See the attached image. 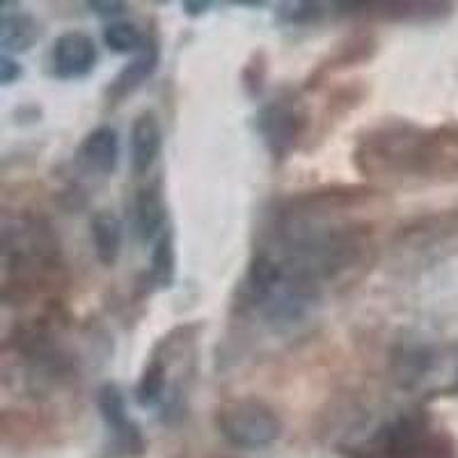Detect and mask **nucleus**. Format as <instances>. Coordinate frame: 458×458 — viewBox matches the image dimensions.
Masks as SVG:
<instances>
[{"instance_id": "15", "label": "nucleus", "mask_w": 458, "mask_h": 458, "mask_svg": "<svg viewBox=\"0 0 458 458\" xmlns=\"http://www.w3.org/2000/svg\"><path fill=\"white\" fill-rule=\"evenodd\" d=\"M21 76L23 69L21 64H19V60H14L10 53H3V55H0V83L7 88V85L16 83Z\"/></svg>"}, {"instance_id": "11", "label": "nucleus", "mask_w": 458, "mask_h": 458, "mask_svg": "<svg viewBox=\"0 0 458 458\" xmlns=\"http://www.w3.org/2000/svg\"><path fill=\"white\" fill-rule=\"evenodd\" d=\"M167 386V365L158 355L149 360L142 369L136 386V401L142 408H154L165 399Z\"/></svg>"}, {"instance_id": "4", "label": "nucleus", "mask_w": 458, "mask_h": 458, "mask_svg": "<svg viewBox=\"0 0 458 458\" xmlns=\"http://www.w3.org/2000/svg\"><path fill=\"white\" fill-rule=\"evenodd\" d=\"M97 44L89 35L79 30L64 32L51 48L53 76L60 81H79L89 76L97 67Z\"/></svg>"}, {"instance_id": "18", "label": "nucleus", "mask_w": 458, "mask_h": 458, "mask_svg": "<svg viewBox=\"0 0 458 458\" xmlns=\"http://www.w3.org/2000/svg\"><path fill=\"white\" fill-rule=\"evenodd\" d=\"M456 376H458V371H456Z\"/></svg>"}, {"instance_id": "7", "label": "nucleus", "mask_w": 458, "mask_h": 458, "mask_svg": "<svg viewBox=\"0 0 458 458\" xmlns=\"http://www.w3.org/2000/svg\"><path fill=\"white\" fill-rule=\"evenodd\" d=\"M165 202H163L161 186L151 183L142 186L133 199V229L142 241H154L165 232Z\"/></svg>"}, {"instance_id": "12", "label": "nucleus", "mask_w": 458, "mask_h": 458, "mask_svg": "<svg viewBox=\"0 0 458 458\" xmlns=\"http://www.w3.org/2000/svg\"><path fill=\"white\" fill-rule=\"evenodd\" d=\"M174 273H177V250H174V234L172 229L165 227L161 236L157 239L154 252H151V268L149 276L157 286H170L174 282Z\"/></svg>"}, {"instance_id": "16", "label": "nucleus", "mask_w": 458, "mask_h": 458, "mask_svg": "<svg viewBox=\"0 0 458 458\" xmlns=\"http://www.w3.org/2000/svg\"><path fill=\"white\" fill-rule=\"evenodd\" d=\"M88 7L94 12V14L110 19V21H117V16L124 14L126 10L124 3H104V0H94V3H89Z\"/></svg>"}, {"instance_id": "14", "label": "nucleus", "mask_w": 458, "mask_h": 458, "mask_svg": "<svg viewBox=\"0 0 458 458\" xmlns=\"http://www.w3.org/2000/svg\"><path fill=\"white\" fill-rule=\"evenodd\" d=\"M318 3H284L277 7V19L286 26H310L321 16Z\"/></svg>"}, {"instance_id": "17", "label": "nucleus", "mask_w": 458, "mask_h": 458, "mask_svg": "<svg viewBox=\"0 0 458 458\" xmlns=\"http://www.w3.org/2000/svg\"><path fill=\"white\" fill-rule=\"evenodd\" d=\"M211 7V3H195V0H186V3H182V10L186 12L188 16H199L204 14V12Z\"/></svg>"}, {"instance_id": "1", "label": "nucleus", "mask_w": 458, "mask_h": 458, "mask_svg": "<svg viewBox=\"0 0 458 458\" xmlns=\"http://www.w3.org/2000/svg\"><path fill=\"white\" fill-rule=\"evenodd\" d=\"M216 427L229 445L239 449H264L282 433L276 411L255 396L225 401L216 411Z\"/></svg>"}, {"instance_id": "2", "label": "nucleus", "mask_w": 458, "mask_h": 458, "mask_svg": "<svg viewBox=\"0 0 458 458\" xmlns=\"http://www.w3.org/2000/svg\"><path fill=\"white\" fill-rule=\"evenodd\" d=\"M308 113L296 101H273L257 114V131L264 138L273 158H280V161L296 149L308 131Z\"/></svg>"}, {"instance_id": "8", "label": "nucleus", "mask_w": 458, "mask_h": 458, "mask_svg": "<svg viewBox=\"0 0 458 458\" xmlns=\"http://www.w3.org/2000/svg\"><path fill=\"white\" fill-rule=\"evenodd\" d=\"M158 60H161V51H158V44L154 39L147 37V44L140 53H138L124 69H122L114 81L110 83L108 88V99L113 101H122L126 94H131L133 89L140 88L147 79H149L151 73L157 72Z\"/></svg>"}, {"instance_id": "13", "label": "nucleus", "mask_w": 458, "mask_h": 458, "mask_svg": "<svg viewBox=\"0 0 458 458\" xmlns=\"http://www.w3.org/2000/svg\"><path fill=\"white\" fill-rule=\"evenodd\" d=\"M104 44L113 53H140L147 44V35H142L136 23L110 21L104 28Z\"/></svg>"}, {"instance_id": "6", "label": "nucleus", "mask_w": 458, "mask_h": 458, "mask_svg": "<svg viewBox=\"0 0 458 458\" xmlns=\"http://www.w3.org/2000/svg\"><path fill=\"white\" fill-rule=\"evenodd\" d=\"M79 158L97 174H113L120 163V136L113 126H97L79 147Z\"/></svg>"}, {"instance_id": "10", "label": "nucleus", "mask_w": 458, "mask_h": 458, "mask_svg": "<svg viewBox=\"0 0 458 458\" xmlns=\"http://www.w3.org/2000/svg\"><path fill=\"white\" fill-rule=\"evenodd\" d=\"M5 7V5H3ZM39 23L26 12L3 10L0 19V44L5 53H23L39 39Z\"/></svg>"}, {"instance_id": "5", "label": "nucleus", "mask_w": 458, "mask_h": 458, "mask_svg": "<svg viewBox=\"0 0 458 458\" xmlns=\"http://www.w3.org/2000/svg\"><path fill=\"white\" fill-rule=\"evenodd\" d=\"M163 129L158 117L145 110L131 124V167L138 177L147 174L161 157Z\"/></svg>"}, {"instance_id": "9", "label": "nucleus", "mask_w": 458, "mask_h": 458, "mask_svg": "<svg viewBox=\"0 0 458 458\" xmlns=\"http://www.w3.org/2000/svg\"><path fill=\"white\" fill-rule=\"evenodd\" d=\"M89 236H92L94 255L104 266H114L122 252V236L124 227L113 211H99L89 220Z\"/></svg>"}, {"instance_id": "3", "label": "nucleus", "mask_w": 458, "mask_h": 458, "mask_svg": "<svg viewBox=\"0 0 458 458\" xmlns=\"http://www.w3.org/2000/svg\"><path fill=\"white\" fill-rule=\"evenodd\" d=\"M97 408H99L101 417H104L106 427L113 433L114 445L124 454H133L140 456L145 452V437H142L140 428L129 417L126 411V399L122 390L114 383H106L97 392Z\"/></svg>"}]
</instances>
